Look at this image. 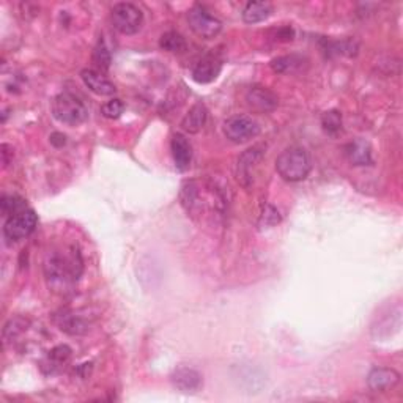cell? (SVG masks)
I'll list each match as a JSON object with an SVG mask.
<instances>
[{
	"label": "cell",
	"instance_id": "23",
	"mask_svg": "<svg viewBox=\"0 0 403 403\" xmlns=\"http://www.w3.org/2000/svg\"><path fill=\"white\" fill-rule=\"evenodd\" d=\"M123 110H125V104H123L121 100L119 98L110 100L107 103H104L101 106V114L110 120L119 119V117L123 114Z\"/></svg>",
	"mask_w": 403,
	"mask_h": 403
},
{
	"label": "cell",
	"instance_id": "6",
	"mask_svg": "<svg viewBox=\"0 0 403 403\" xmlns=\"http://www.w3.org/2000/svg\"><path fill=\"white\" fill-rule=\"evenodd\" d=\"M110 18H112L114 27L123 35L138 34L144 22V15L138 6L126 2L114 5Z\"/></svg>",
	"mask_w": 403,
	"mask_h": 403
},
{
	"label": "cell",
	"instance_id": "22",
	"mask_svg": "<svg viewBox=\"0 0 403 403\" xmlns=\"http://www.w3.org/2000/svg\"><path fill=\"white\" fill-rule=\"evenodd\" d=\"M62 331H65V333H68V334H84V333H87V323H84L81 318H76V317H67L65 320L62 322Z\"/></svg>",
	"mask_w": 403,
	"mask_h": 403
},
{
	"label": "cell",
	"instance_id": "18",
	"mask_svg": "<svg viewBox=\"0 0 403 403\" xmlns=\"http://www.w3.org/2000/svg\"><path fill=\"white\" fill-rule=\"evenodd\" d=\"M159 46L167 52H183L186 51V40L178 32L171 30L161 37Z\"/></svg>",
	"mask_w": 403,
	"mask_h": 403
},
{
	"label": "cell",
	"instance_id": "13",
	"mask_svg": "<svg viewBox=\"0 0 403 403\" xmlns=\"http://www.w3.org/2000/svg\"><path fill=\"white\" fill-rule=\"evenodd\" d=\"M171 148L175 167H177L178 171H186V169H190L192 161V147L190 144V140L180 133L173 134Z\"/></svg>",
	"mask_w": 403,
	"mask_h": 403
},
{
	"label": "cell",
	"instance_id": "10",
	"mask_svg": "<svg viewBox=\"0 0 403 403\" xmlns=\"http://www.w3.org/2000/svg\"><path fill=\"white\" fill-rule=\"evenodd\" d=\"M81 77L86 87L93 92L95 95L100 96H110L117 92V88L112 82H110L106 76H104L101 71L96 70H82Z\"/></svg>",
	"mask_w": 403,
	"mask_h": 403
},
{
	"label": "cell",
	"instance_id": "2",
	"mask_svg": "<svg viewBox=\"0 0 403 403\" xmlns=\"http://www.w3.org/2000/svg\"><path fill=\"white\" fill-rule=\"evenodd\" d=\"M310 158L301 147H290L284 150L276 159V171L285 181L296 183L308 178L310 173Z\"/></svg>",
	"mask_w": 403,
	"mask_h": 403
},
{
	"label": "cell",
	"instance_id": "16",
	"mask_svg": "<svg viewBox=\"0 0 403 403\" xmlns=\"http://www.w3.org/2000/svg\"><path fill=\"white\" fill-rule=\"evenodd\" d=\"M272 13V5L270 2H249L246 4L242 13L246 24H257L268 19Z\"/></svg>",
	"mask_w": 403,
	"mask_h": 403
},
{
	"label": "cell",
	"instance_id": "9",
	"mask_svg": "<svg viewBox=\"0 0 403 403\" xmlns=\"http://www.w3.org/2000/svg\"><path fill=\"white\" fill-rule=\"evenodd\" d=\"M399 381V372L388 367H376L367 376V385L375 392H385L388 389H392Z\"/></svg>",
	"mask_w": 403,
	"mask_h": 403
},
{
	"label": "cell",
	"instance_id": "11",
	"mask_svg": "<svg viewBox=\"0 0 403 403\" xmlns=\"http://www.w3.org/2000/svg\"><path fill=\"white\" fill-rule=\"evenodd\" d=\"M172 385L181 392H197L202 388V375L191 367H180L171 376Z\"/></svg>",
	"mask_w": 403,
	"mask_h": 403
},
{
	"label": "cell",
	"instance_id": "8",
	"mask_svg": "<svg viewBox=\"0 0 403 403\" xmlns=\"http://www.w3.org/2000/svg\"><path fill=\"white\" fill-rule=\"evenodd\" d=\"M246 101L257 112H271L279 104V98L271 90L258 86L249 88V92L246 93Z\"/></svg>",
	"mask_w": 403,
	"mask_h": 403
},
{
	"label": "cell",
	"instance_id": "17",
	"mask_svg": "<svg viewBox=\"0 0 403 403\" xmlns=\"http://www.w3.org/2000/svg\"><path fill=\"white\" fill-rule=\"evenodd\" d=\"M205 121H206V107L204 104L199 103L196 106H192L190 112L185 115L183 121H181V126H183L186 133L196 134L205 126Z\"/></svg>",
	"mask_w": 403,
	"mask_h": 403
},
{
	"label": "cell",
	"instance_id": "4",
	"mask_svg": "<svg viewBox=\"0 0 403 403\" xmlns=\"http://www.w3.org/2000/svg\"><path fill=\"white\" fill-rule=\"evenodd\" d=\"M37 223L38 218L35 211L30 210V208H24V210L15 213L6 219L4 225V238L8 244L21 242V239L27 238L35 230Z\"/></svg>",
	"mask_w": 403,
	"mask_h": 403
},
{
	"label": "cell",
	"instance_id": "5",
	"mask_svg": "<svg viewBox=\"0 0 403 403\" xmlns=\"http://www.w3.org/2000/svg\"><path fill=\"white\" fill-rule=\"evenodd\" d=\"M187 24L194 34L204 40H211L223 29V22L216 16H213L204 5H194L187 11Z\"/></svg>",
	"mask_w": 403,
	"mask_h": 403
},
{
	"label": "cell",
	"instance_id": "20",
	"mask_svg": "<svg viewBox=\"0 0 403 403\" xmlns=\"http://www.w3.org/2000/svg\"><path fill=\"white\" fill-rule=\"evenodd\" d=\"M322 125L323 129L329 134H336L342 129V115L339 110H329L324 112L322 117Z\"/></svg>",
	"mask_w": 403,
	"mask_h": 403
},
{
	"label": "cell",
	"instance_id": "21",
	"mask_svg": "<svg viewBox=\"0 0 403 403\" xmlns=\"http://www.w3.org/2000/svg\"><path fill=\"white\" fill-rule=\"evenodd\" d=\"M0 206H2V213L5 216L10 218L15 213L27 208V204H25L24 199L18 196H4L2 200H0Z\"/></svg>",
	"mask_w": 403,
	"mask_h": 403
},
{
	"label": "cell",
	"instance_id": "25",
	"mask_svg": "<svg viewBox=\"0 0 403 403\" xmlns=\"http://www.w3.org/2000/svg\"><path fill=\"white\" fill-rule=\"evenodd\" d=\"M70 356H71V350L67 345H60L52 350L49 355V359L52 364H58V366H62V364H65L70 359Z\"/></svg>",
	"mask_w": 403,
	"mask_h": 403
},
{
	"label": "cell",
	"instance_id": "14",
	"mask_svg": "<svg viewBox=\"0 0 403 403\" xmlns=\"http://www.w3.org/2000/svg\"><path fill=\"white\" fill-rule=\"evenodd\" d=\"M220 60H218L216 57H205L194 67L192 70V77L194 81L199 84H210L213 82L220 73Z\"/></svg>",
	"mask_w": 403,
	"mask_h": 403
},
{
	"label": "cell",
	"instance_id": "12",
	"mask_svg": "<svg viewBox=\"0 0 403 403\" xmlns=\"http://www.w3.org/2000/svg\"><path fill=\"white\" fill-rule=\"evenodd\" d=\"M262 159V152L258 148H251V150L244 152L242 158L238 159L237 166V178L243 186H249L253 180V167L258 164V161Z\"/></svg>",
	"mask_w": 403,
	"mask_h": 403
},
{
	"label": "cell",
	"instance_id": "3",
	"mask_svg": "<svg viewBox=\"0 0 403 403\" xmlns=\"http://www.w3.org/2000/svg\"><path fill=\"white\" fill-rule=\"evenodd\" d=\"M52 115L63 125L77 126L87 120L88 110L77 96L73 93L63 92L57 95L54 101H52Z\"/></svg>",
	"mask_w": 403,
	"mask_h": 403
},
{
	"label": "cell",
	"instance_id": "24",
	"mask_svg": "<svg viewBox=\"0 0 403 403\" xmlns=\"http://www.w3.org/2000/svg\"><path fill=\"white\" fill-rule=\"evenodd\" d=\"M93 62H95L96 67L101 68V70H107V68H109V65H110V54H109V51H107V48H106V44H104V41H100L98 46L95 48Z\"/></svg>",
	"mask_w": 403,
	"mask_h": 403
},
{
	"label": "cell",
	"instance_id": "7",
	"mask_svg": "<svg viewBox=\"0 0 403 403\" xmlns=\"http://www.w3.org/2000/svg\"><path fill=\"white\" fill-rule=\"evenodd\" d=\"M258 133V123L249 115L230 117V119L224 123L225 138L235 142V144H244V142L257 138Z\"/></svg>",
	"mask_w": 403,
	"mask_h": 403
},
{
	"label": "cell",
	"instance_id": "15",
	"mask_svg": "<svg viewBox=\"0 0 403 403\" xmlns=\"http://www.w3.org/2000/svg\"><path fill=\"white\" fill-rule=\"evenodd\" d=\"M345 153L350 162L355 166L372 164V148H370L369 142L364 139H356L355 142H350L345 147Z\"/></svg>",
	"mask_w": 403,
	"mask_h": 403
},
{
	"label": "cell",
	"instance_id": "1",
	"mask_svg": "<svg viewBox=\"0 0 403 403\" xmlns=\"http://www.w3.org/2000/svg\"><path fill=\"white\" fill-rule=\"evenodd\" d=\"M44 268H46L49 285L57 290H63L77 281V276L82 271V265L79 256L71 252L68 256H52Z\"/></svg>",
	"mask_w": 403,
	"mask_h": 403
},
{
	"label": "cell",
	"instance_id": "19",
	"mask_svg": "<svg viewBox=\"0 0 403 403\" xmlns=\"http://www.w3.org/2000/svg\"><path fill=\"white\" fill-rule=\"evenodd\" d=\"M303 58L296 55H285V57H277L271 62V68L276 71V73H293L295 70L301 67Z\"/></svg>",
	"mask_w": 403,
	"mask_h": 403
}]
</instances>
